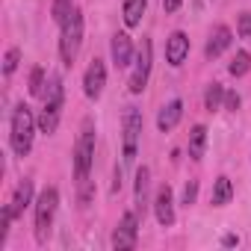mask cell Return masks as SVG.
Listing matches in <instances>:
<instances>
[{
    "mask_svg": "<svg viewBox=\"0 0 251 251\" xmlns=\"http://www.w3.org/2000/svg\"><path fill=\"white\" fill-rule=\"evenodd\" d=\"M139 136H142V112L136 106H127V109H124V118H121V154H124V166H130L136 160Z\"/></svg>",
    "mask_w": 251,
    "mask_h": 251,
    "instance_id": "5b68a950",
    "label": "cell"
},
{
    "mask_svg": "<svg viewBox=\"0 0 251 251\" xmlns=\"http://www.w3.org/2000/svg\"><path fill=\"white\" fill-rule=\"evenodd\" d=\"M239 103H242V100H239V95H236V92H225V109L236 112V109H239Z\"/></svg>",
    "mask_w": 251,
    "mask_h": 251,
    "instance_id": "4316f807",
    "label": "cell"
},
{
    "mask_svg": "<svg viewBox=\"0 0 251 251\" xmlns=\"http://www.w3.org/2000/svg\"><path fill=\"white\" fill-rule=\"evenodd\" d=\"M230 198H233V183H230V177H216V186H213V195H210V204L213 207H225V204H230Z\"/></svg>",
    "mask_w": 251,
    "mask_h": 251,
    "instance_id": "e0dca14e",
    "label": "cell"
},
{
    "mask_svg": "<svg viewBox=\"0 0 251 251\" xmlns=\"http://www.w3.org/2000/svg\"><path fill=\"white\" fill-rule=\"evenodd\" d=\"M18 62H21V50H18V48H9L6 56H3V74H15Z\"/></svg>",
    "mask_w": 251,
    "mask_h": 251,
    "instance_id": "cb8c5ba5",
    "label": "cell"
},
{
    "mask_svg": "<svg viewBox=\"0 0 251 251\" xmlns=\"http://www.w3.org/2000/svg\"><path fill=\"white\" fill-rule=\"evenodd\" d=\"M112 62L118 68H124V65L133 62V42H130L127 33H115L112 36Z\"/></svg>",
    "mask_w": 251,
    "mask_h": 251,
    "instance_id": "9a60e30c",
    "label": "cell"
},
{
    "mask_svg": "<svg viewBox=\"0 0 251 251\" xmlns=\"http://www.w3.org/2000/svg\"><path fill=\"white\" fill-rule=\"evenodd\" d=\"M71 12H74V0H53V6H50V18H53L56 24H62Z\"/></svg>",
    "mask_w": 251,
    "mask_h": 251,
    "instance_id": "603a6c76",
    "label": "cell"
},
{
    "mask_svg": "<svg viewBox=\"0 0 251 251\" xmlns=\"http://www.w3.org/2000/svg\"><path fill=\"white\" fill-rule=\"evenodd\" d=\"M133 198H136V213L145 216L148 204H151V169L142 166L136 172V189H133Z\"/></svg>",
    "mask_w": 251,
    "mask_h": 251,
    "instance_id": "4fadbf2b",
    "label": "cell"
},
{
    "mask_svg": "<svg viewBox=\"0 0 251 251\" xmlns=\"http://www.w3.org/2000/svg\"><path fill=\"white\" fill-rule=\"evenodd\" d=\"M154 216L160 222V227H172L175 225V192L169 183H163L154 195Z\"/></svg>",
    "mask_w": 251,
    "mask_h": 251,
    "instance_id": "30bf717a",
    "label": "cell"
},
{
    "mask_svg": "<svg viewBox=\"0 0 251 251\" xmlns=\"http://www.w3.org/2000/svg\"><path fill=\"white\" fill-rule=\"evenodd\" d=\"M148 9V0H124V24L130 30L142 24V15Z\"/></svg>",
    "mask_w": 251,
    "mask_h": 251,
    "instance_id": "ac0fdd59",
    "label": "cell"
},
{
    "mask_svg": "<svg viewBox=\"0 0 251 251\" xmlns=\"http://www.w3.org/2000/svg\"><path fill=\"white\" fill-rule=\"evenodd\" d=\"M151 59H154V48H151V42L148 39H142V48L136 50V65H133V74H130V83H127V89L133 92V95H142L145 92V86H148V74H151Z\"/></svg>",
    "mask_w": 251,
    "mask_h": 251,
    "instance_id": "52a82bcc",
    "label": "cell"
},
{
    "mask_svg": "<svg viewBox=\"0 0 251 251\" xmlns=\"http://www.w3.org/2000/svg\"><path fill=\"white\" fill-rule=\"evenodd\" d=\"M222 106H225V86H222V83H210V86H207V95H204V109L216 112V109H222Z\"/></svg>",
    "mask_w": 251,
    "mask_h": 251,
    "instance_id": "ffe728a7",
    "label": "cell"
},
{
    "mask_svg": "<svg viewBox=\"0 0 251 251\" xmlns=\"http://www.w3.org/2000/svg\"><path fill=\"white\" fill-rule=\"evenodd\" d=\"M230 42H233V33H230V27L219 24V27L210 33V42H207V48H204V56H207V59H216V56H222V53L230 48Z\"/></svg>",
    "mask_w": 251,
    "mask_h": 251,
    "instance_id": "7c38bea8",
    "label": "cell"
},
{
    "mask_svg": "<svg viewBox=\"0 0 251 251\" xmlns=\"http://www.w3.org/2000/svg\"><path fill=\"white\" fill-rule=\"evenodd\" d=\"M30 201H33V180H24V183H18V189H15V195H12V201L6 204V207H9V213H12V219H21V216H24V210L30 207Z\"/></svg>",
    "mask_w": 251,
    "mask_h": 251,
    "instance_id": "2e32d148",
    "label": "cell"
},
{
    "mask_svg": "<svg viewBox=\"0 0 251 251\" xmlns=\"http://www.w3.org/2000/svg\"><path fill=\"white\" fill-rule=\"evenodd\" d=\"M103 86H106V65H103V59H92L89 62V68H86V77H83V92H86V98H92V100H98L100 98V92H103Z\"/></svg>",
    "mask_w": 251,
    "mask_h": 251,
    "instance_id": "9c48e42d",
    "label": "cell"
},
{
    "mask_svg": "<svg viewBox=\"0 0 251 251\" xmlns=\"http://www.w3.org/2000/svg\"><path fill=\"white\" fill-rule=\"evenodd\" d=\"M62 100H65V89H62V77H50L48 80V92H45V106L39 112V130L42 133H56L59 127V115H62Z\"/></svg>",
    "mask_w": 251,
    "mask_h": 251,
    "instance_id": "7a4b0ae2",
    "label": "cell"
},
{
    "mask_svg": "<svg viewBox=\"0 0 251 251\" xmlns=\"http://www.w3.org/2000/svg\"><path fill=\"white\" fill-rule=\"evenodd\" d=\"M45 86H48V83H45V68L36 65V68L30 71V86H27V89H30L33 98H42V95H45Z\"/></svg>",
    "mask_w": 251,
    "mask_h": 251,
    "instance_id": "7402d4cb",
    "label": "cell"
},
{
    "mask_svg": "<svg viewBox=\"0 0 251 251\" xmlns=\"http://www.w3.org/2000/svg\"><path fill=\"white\" fill-rule=\"evenodd\" d=\"M227 71H230L233 77H242V74H248V71H251V53H248V50H236V56L230 59Z\"/></svg>",
    "mask_w": 251,
    "mask_h": 251,
    "instance_id": "44dd1931",
    "label": "cell"
},
{
    "mask_svg": "<svg viewBox=\"0 0 251 251\" xmlns=\"http://www.w3.org/2000/svg\"><path fill=\"white\" fill-rule=\"evenodd\" d=\"M163 9L166 12H177L180 9V0H163Z\"/></svg>",
    "mask_w": 251,
    "mask_h": 251,
    "instance_id": "83f0119b",
    "label": "cell"
},
{
    "mask_svg": "<svg viewBox=\"0 0 251 251\" xmlns=\"http://www.w3.org/2000/svg\"><path fill=\"white\" fill-rule=\"evenodd\" d=\"M36 127H39V121H36L33 109H30L27 103H18L15 112H12V133H9V142H12L15 157H27V154H30Z\"/></svg>",
    "mask_w": 251,
    "mask_h": 251,
    "instance_id": "6da1fadb",
    "label": "cell"
},
{
    "mask_svg": "<svg viewBox=\"0 0 251 251\" xmlns=\"http://www.w3.org/2000/svg\"><path fill=\"white\" fill-rule=\"evenodd\" d=\"M236 242H239V236H233V233H227V236L222 239V245H225V248H230V245H236Z\"/></svg>",
    "mask_w": 251,
    "mask_h": 251,
    "instance_id": "f1b7e54d",
    "label": "cell"
},
{
    "mask_svg": "<svg viewBox=\"0 0 251 251\" xmlns=\"http://www.w3.org/2000/svg\"><path fill=\"white\" fill-rule=\"evenodd\" d=\"M195 198H198V180H189L183 186V204L189 207V204H195Z\"/></svg>",
    "mask_w": 251,
    "mask_h": 251,
    "instance_id": "484cf974",
    "label": "cell"
},
{
    "mask_svg": "<svg viewBox=\"0 0 251 251\" xmlns=\"http://www.w3.org/2000/svg\"><path fill=\"white\" fill-rule=\"evenodd\" d=\"M236 33H239V39H251V12H242V15H239Z\"/></svg>",
    "mask_w": 251,
    "mask_h": 251,
    "instance_id": "d4e9b609",
    "label": "cell"
},
{
    "mask_svg": "<svg viewBox=\"0 0 251 251\" xmlns=\"http://www.w3.org/2000/svg\"><path fill=\"white\" fill-rule=\"evenodd\" d=\"M186 56H189V39H186V33L175 30V33L166 39V59H169L172 68H177V65L186 62Z\"/></svg>",
    "mask_w": 251,
    "mask_h": 251,
    "instance_id": "8fae6325",
    "label": "cell"
},
{
    "mask_svg": "<svg viewBox=\"0 0 251 251\" xmlns=\"http://www.w3.org/2000/svg\"><path fill=\"white\" fill-rule=\"evenodd\" d=\"M183 118V100H169L163 109H160V115H157V127H160V133H169V130H175L177 127V121Z\"/></svg>",
    "mask_w": 251,
    "mask_h": 251,
    "instance_id": "5bb4252c",
    "label": "cell"
},
{
    "mask_svg": "<svg viewBox=\"0 0 251 251\" xmlns=\"http://www.w3.org/2000/svg\"><path fill=\"white\" fill-rule=\"evenodd\" d=\"M56 207H59V192H56L53 186L42 189L39 198H36V239H39V242H48L50 227H53Z\"/></svg>",
    "mask_w": 251,
    "mask_h": 251,
    "instance_id": "8992f818",
    "label": "cell"
},
{
    "mask_svg": "<svg viewBox=\"0 0 251 251\" xmlns=\"http://www.w3.org/2000/svg\"><path fill=\"white\" fill-rule=\"evenodd\" d=\"M92 160H95V121L83 118L80 136H77V145H74V177H77V183L89 180Z\"/></svg>",
    "mask_w": 251,
    "mask_h": 251,
    "instance_id": "3957f363",
    "label": "cell"
},
{
    "mask_svg": "<svg viewBox=\"0 0 251 251\" xmlns=\"http://www.w3.org/2000/svg\"><path fill=\"white\" fill-rule=\"evenodd\" d=\"M62 27V36H59V56L62 62L71 68L77 53H80V45H83V12L74 6V12L59 24Z\"/></svg>",
    "mask_w": 251,
    "mask_h": 251,
    "instance_id": "277c9868",
    "label": "cell"
},
{
    "mask_svg": "<svg viewBox=\"0 0 251 251\" xmlns=\"http://www.w3.org/2000/svg\"><path fill=\"white\" fill-rule=\"evenodd\" d=\"M136 236H139V213H124L115 233H112V248L115 251H130L136 248Z\"/></svg>",
    "mask_w": 251,
    "mask_h": 251,
    "instance_id": "ba28073f",
    "label": "cell"
},
{
    "mask_svg": "<svg viewBox=\"0 0 251 251\" xmlns=\"http://www.w3.org/2000/svg\"><path fill=\"white\" fill-rule=\"evenodd\" d=\"M207 148V127L204 124H195L189 130V160H201Z\"/></svg>",
    "mask_w": 251,
    "mask_h": 251,
    "instance_id": "d6986e66",
    "label": "cell"
}]
</instances>
